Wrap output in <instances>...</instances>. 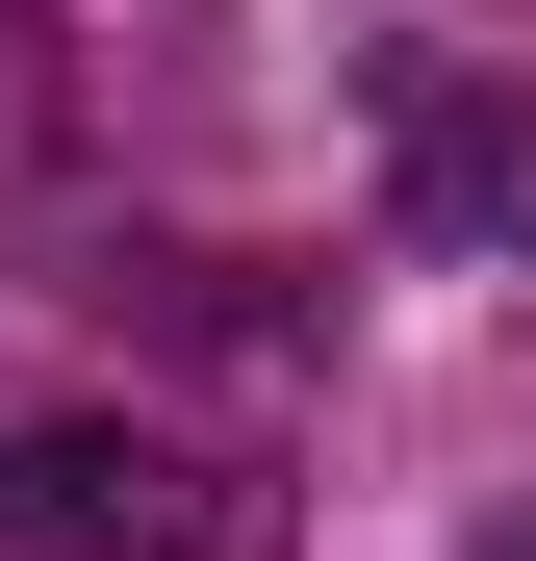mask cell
<instances>
[{
	"label": "cell",
	"instance_id": "cell-1",
	"mask_svg": "<svg viewBox=\"0 0 536 561\" xmlns=\"http://www.w3.org/2000/svg\"><path fill=\"white\" fill-rule=\"evenodd\" d=\"M0 561H205V485L153 434H0Z\"/></svg>",
	"mask_w": 536,
	"mask_h": 561
},
{
	"label": "cell",
	"instance_id": "cell-2",
	"mask_svg": "<svg viewBox=\"0 0 536 561\" xmlns=\"http://www.w3.org/2000/svg\"><path fill=\"white\" fill-rule=\"evenodd\" d=\"M384 128H409V205H434V230H536V128L486 103L460 51H409V77H384Z\"/></svg>",
	"mask_w": 536,
	"mask_h": 561
},
{
	"label": "cell",
	"instance_id": "cell-3",
	"mask_svg": "<svg viewBox=\"0 0 536 561\" xmlns=\"http://www.w3.org/2000/svg\"><path fill=\"white\" fill-rule=\"evenodd\" d=\"M486 561H536V536H486Z\"/></svg>",
	"mask_w": 536,
	"mask_h": 561
}]
</instances>
